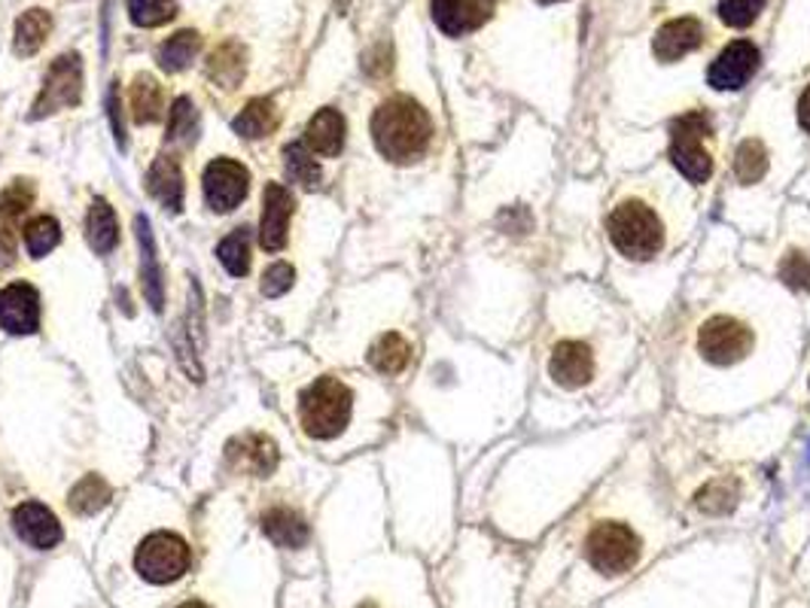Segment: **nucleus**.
Returning a JSON list of instances; mask_svg holds the SVG:
<instances>
[{
    "mask_svg": "<svg viewBox=\"0 0 810 608\" xmlns=\"http://www.w3.org/2000/svg\"><path fill=\"white\" fill-rule=\"evenodd\" d=\"M207 76L219 85V89H235L244 76V52L235 43H223V47L207 61Z\"/></svg>",
    "mask_w": 810,
    "mask_h": 608,
    "instance_id": "obj_29",
    "label": "nucleus"
},
{
    "mask_svg": "<svg viewBox=\"0 0 810 608\" xmlns=\"http://www.w3.org/2000/svg\"><path fill=\"white\" fill-rule=\"evenodd\" d=\"M198 49H202V37L195 34V31H177V34L168 37V40L158 47L156 59L158 64H162V71L181 73L183 68L193 64V59L198 55Z\"/></svg>",
    "mask_w": 810,
    "mask_h": 608,
    "instance_id": "obj_27",
    "label": "nucleus"
},
{
    "mask_svg": "<svg viewBox=\"0 0 810 608\" xmlns=\"http://www.w3.org/2000/svg\"><path fill=\"white\" fill-rule=\"evenodd\" d=\"M85 238H89V247L101 253V256H107L120 244V223H116V214H113V207L104 198H95L92 207H89Z\"/></svg>",
    "mask_w": 810,
    "mask_h": 608,
    "instance_id": "obj_21",
    "label": "nucleus"
},
{
    "mask_svg": "<svg viewBox=\"0 0 810 608\" xmlns=\"http://www.w3.org/2000/svg\"><path fill=\"white\" fill-rule=\"evenodd\" d=\"M12 529H16V536L22 538L24 545H31L37 550L55 548L61 542L59 517L40 502H22L12 512Z\"/></svg>",
    "mask_w": 810,
    "mask_h": 608,
    "instance_id": "obj_15",
    "label": "nucleus"
},
{
    "mask_svg": "<svg viewBox=\"0 0 810 608\" xmlns=\"http://www.w3.org/2000/svg\"><path fill=\"white\" fill-rule=\"evenodd\" d=\"M716 153H719V134H716V122L710 120V113L691 110L670 125L667 155L679 174L691 179L695 186H704L714 177Z\"/></svg>",
    "mask_w": 810,
    "mask_h": 608,
    "instance_id": "obj_4",
    "label": "nucleus"
},
{
    "mask_svg": "<svg viewBox=\"0 0 810 608\" xmlns=\"http://www.w3.org/2000/svg\"><path fill=\"white\" fill-rule=\"evenodd\" d=\"M263 533L278 548H303L308 542V524L290 508H271L263 514Z\"/></svg>",
    "mask_w": 810,
    "mask_h": 608,
    "instance_id": "obj_22",
    "label": "nucleus"
},
{
    "mask_svg": "<svg viewBox=\"0 0 810 608\" xmlns=\"http://www.w3.org/2000/svg\"><path fill=\"white\" fill-rule=\"evenodd\" d=\"M61 240V226L52 219V216H37L24 226V250L31 259H43L47 253H52L59 247Z\"/></svg>",
    "mask_w": 810,
    "mask_h": 608,
    "instance_id": "obj_31",
    "label": "nucleus"
},
{
    "mask_svg": "<svg viewBox=\"0 0 810 608\" xmlns=\"http://www.w3.org/2000/svg\"><path fill=\"white\" fill-rule=\"evenodd\" d=\"M189 560H193V554L181 536L153 533L141 542V548L134 554V569L150 585H168L189 569Z\"/></svg>",
    "mask_w": 810,
    "mask_h": 608,
    "instance_id": "obj_7",
    "label": "nucleus"
},
{
    "mask_svg": "<svg viewBox=\"0 0 810 608\" xmlns=\"http://www.w3.org/2000/svg\"><path fill=\"white\" fill-rule=\"evenodd\" d=\"M372 141L385 158L397 165H409L427 153V146L433 141V122L418 101L397 95L376 110Z\"/></svg>",
    "mask_w": 810,
    "mask_h": 608,
    "instance_id": "obj_2",
    "label": "nucleus"
},
{
    "mask_svg": "<svg viewBox=\"0 0 810 608\" xmlns=\"http://www.w3.org/2000/svg\"><path fill=\"white\" fill-rule=\"evenodd\" d=\"M80 95H83V64H80V55L71 52V55H61V59L52 61L31 116L43 120V116L59 113V110L73 107V104H80Z\"/></svg>",
    "mask_w": 810,
    "mask_h": 608,
    "instance_id": "obj_8",
    "label": "nucleus"
},
{
    "mask_svg": "<svg viewBox=\"0 0 810 608\" xmlns=\"http://www.w3.org/2000/svg\"><path fill=\"white\" fill-rule=\"evenodd\" d=\"M411 362V344L400 332L378 334V341L369 347V365L381 374H400Z\"/></svg>",
    "mask_w": 810,
    "mask_h": 608,
    "instance_id": "obj_24",
    "label": "nucleus"
},
{
    "mask_svg": "<svg viewBox=\"0 0 810 608\" xmlns=\"http://www.w3.org/2000/svg\"><path fill=\"white\" fill-rule=\"evenodd\" d=\"M49 28H52V19H49L47 10H28L22 12V19L16 22V55L22 59H31L37 49L47 43Z\"/></svg>",
    "mask_w": 810,
    "mask_h": 608,
    "instance_id": "obj_26",
    "label": "nucleus"
},
{
    "mask_svg": "<svg viewBox=\"0 0 810 608\" xmlns=\"http://www.w3.org/2000/svg\"><path fill=\"white\" fill-rule=\"evenodd\" d=\"M195 134H198V113H195V104L186 95H181L174 104H171L168 113V141L171 144H193Z\"/></svg>",
    "mask_w": 810,
    "mask_h": 608,
    "instance_id": "obj_33",
    "label": "nucleus"
},
{
    "mask_svg": "<svg viewBox=\"0 0 810 608\" xmlns=\"http://www.w3.org/2000/svg\"><path fill=\"white\" fill-rule=\"evenodd\" d=\"M0 329L10 334H34L40 329V296L31 284L0 289Z\"/></svg>",
    "mask_w": 810,
    "mask_h": 608,
    "instance_id": "obj_12",
    "label": "nucleus"
},
{
    "mask_svg": "<svg viewBox=\"0 0 810 608\" xmlns=\"http://www.w3.org/2000/svg\"><path fill=\"white\" fill-rule=\"evenodd\" d=\"M738 496H740V487L735 477L728 475H719L714 481H707L698 493H695V508L704 514H710V517H719V514H728L738 508Z\"/></svg>",
    "mask_w": 810,
    "mask_h": 608,
    "instance_id": "obj_25",
    "label": "nucleus"
},
{
    "mask_svg": "<svg viewBox=\"0 0 810 608\" xmlns=\"http://www.w3.org/2000/svg\"><path fill=\"white\" fill-rule=\"evenodd\" d=\"M606 238L628 262H653L679 244L677 207H670L665 189L640 183L625 186L606 210Z\"/></svg>",
    "mask_w": 810,
    "mask_h": 608,
    "instance_id": "obj_1",
    "label": "nucleus"
},
{
    "mask_svg": "<svg viewBox=\"0 0 810 608\" xmlns=\"http://www.w3.org/2000/svg\"><path fill=\"white\" fill-rule=\"evenodd\" d=\"M496 10V0H433V19L448 37L479 31Z\"/></svg>",
    "mask_w": 810,
    "mask_h": 608,
    "instance_id": "obj_13",
    "label": "nucleus"
},
{
    "mask_svg": "<svg viewBox=\"0 0 810 608\" xmlns=\"http://www.w3.org/2000/svg\"><path fill=\"white\" fill-rule=\"evenodd\" d=\"M363 608H376V606H363Z\"/></svg>",
    "mask_w": 810,
    "mask_h": 608,
    "instance_id": "obj_41",
    "label": "nucleus"
},
{
    "mask_svg": "<svg viewBox=\"0 0 810 608\" xmlns=\"http://www.w3.org/2000/svg\"><path fill=\"white\" fill-rule=\"evenodd\" d=\"M137 228V244H141V284H144V299L150 308L162 310L165 308V280H162V265L156 256V238H153V228L146 216L134 219Z\"/></svg>",
    "mask_w": 810,
    "mask_h": 608,
    "instance_id": "obj_18",
    "label": "nucleus"
},
{
    "mask_svg": "<svg viewBox=\"0 0 810 608\" xmlns=\"http://www.w3.org/2000/svg\"><path fill=\"white\" fill-rule=\"evenodd\" d=\"M759 61H762V52H759V47L752 40H731L716 55L714 64L707 68V83L716 92H738L756 76Z\"/></svg>",
    "mask_w": 810,
    "mask_h": 608,
    "instance_id": "obj_10",
    "label": "nucleus"
},
{
    "mask_svg": "<svg viewBox=\"0 0 810 608\" xmlns=\"http://www.w3.org/2000/svg\"><path fill=\"white\" fill-rule=\"evenodd\" d=\"M582 550H585V560H588L594 573L604 575V578H616V575L630 573L640 563L643 538L625 521L604 517V521L592 524V529L585 533Z\"/></svg>",
    "mask_w": 810,
    "mask_h": 608,
    "instance_id": "obj_5",
    "label": "nucleus"
},
{
    "mask_svg": "<svg viewBox=\"0 0 810 608\" xmlns=\"http://www.w3.org/2000/svg\"><path fill=\"white\" fill-rule=\"evenodd\" d=\"M799 122H801V128L810 134V85L801 92L799 97Z\"/></svg>",
    "mask_w": 810,
    "mask_h": 608,
    "instance_id": "obj_38",
    "label": "nucleus"
},
{
    "mask_svg": "<svg viewBox=\"0 0 810 608\" xmlns=\"http://www.w3.org/2000/svg\"><path fill=\"white\" fill-rule=\"evenodd\" d=\"M293 277H296L293 265L287 262L268 265L266 271H263V296H268V299H280L284 292H290Z\"/></svg>",
    "mask_w": 810,
    "mask_h": 608,
    "instance_id": "obj_37",
    "label": "nucleus"
},
{
    "mask_svg": "<svg viewBox=\"0 0 810 608\" xmlns=\"http://www.w3.org/2000/svg\"><path fill=\"white\" fill-rule=\"evenodd\" d=\"M293 219V195L280 183H268L263 192V216H259V244L263 250L278 253L287 247Z\"/></svg>",
    "mask_w": 810,
    "mask_h": 608,
    "instance_id": "obj_11",
    "label": "nucleus"
},
{
    "mask_svg": "<svg viewBox=\"0 0 810 608\" xmlns=\"http://www.w3.org/2000/svg\"><path fill=\"white\" fill-rule=\"evenodd\" d=\"M146 192L156 198L165 210L171 214H181L183 210V174L181 165L168 158V155H158L156 162L146 171Z\"/></svg>",
    "mask_w": 810,
    "mask_h": 608,
    "instance_id": "obj_19",
    "label": "nucleus"
},
{
    "mask_svg": "<svg viewBox=\"0 0 810 608\" xmlns=\"http://www.w3.org/2000/svg\"><path fill=\"white\" fill-rule=\"evenodd\" d=\"M756 350V329L738 310L716 308L691 329V353L707 369H738Z\"/></svg>",
    "mask_w": 810,
    "mask_h": 608,
    "instance_id": "obj_3",
    "label": "nucleus"
},
{
    "mask_svg": "<svg viewBox=\"0 0 810 608\" xmlns=\"http://www.w3.org/2000/svg\"><path fill=\"white\" fill-rule=\"evenodd\" d=\"M278 107H275V101H268V97H254L247 107L235 116L232 122V128L235 134H242L247 141H259V137H268V134L278 128Z\"/></svg>",
    "mask_w": 810,
    "mask_h": 608,
    "instance_id": "obj_23",
    "label": "nucleus"
},
{
    "mask_svg": "<svg viewBox=\"0 0 810 608\" xmlns=\"http://www.w3.org/2000/svg\"><path fill=\"white\" fill-rule=\"evenodd\" d=\"M177 16L174 0H129V19L137 28H158Z\"/></svg>",
    "mask_w": 810,
    "mask_h": 608,
    "instance_id": "obj_35",
    "label": "nucleus"
},
{
    "mask_svg": "<svg viewBox=\"0 0 810 608\" xmlns=\"http://www.w3.org/2000/svg\"><path fill=\"white\" fill-rule=\"evenodd\" d=\"M129 101H132V113L137 122H156L162 120V107H165V95H162V85L150 76V73H141L134 76L132 92H129Z\"/></svg>",
    "mask_w": 810,
    "mask_h": 608,
    "instance_id": "obj_28",
    "label": "nucleus"
},
{
    "mask_svg": "<svg viewBox=\"0 0 810 608\" xmlns=\"http://www.w3.org/2000/svg\"><path fill=\"white\" fill-rule=\"evenodd\" d=\"M177 608H211V606H205V602H183V606Z\"/></svg>",
    "mask_w": 810,
    "mask_h": 608,
    "instance_id": "obj_39",
    "label": "nucleus"
},
{
    "mask_svg": "<svg viewBox=\"0 0 810 608\" xmlns=\"http://www.w3.org/2000/svg\"><path fill=\"white\" fill-rule=\"evenodd\" d=\"M762 10L765 0H719V19L728 28H750Z\"/></svg>",
    "mask_w": 810,
    "mask_h": 608,
    "instance_id": "obj_36",
    "label": "nucleus"
},
{
    "mask_svg": "<svg viewBox=\"0 0 810 608\" xmlns=\"http://www.w3.org/2000/svg\"><path fill=\"white\" fill-rule=\"evenodd\" d=\"M704 43V24L695 19V16H679V19H670L665 22L658 31H655L653 40V52L658 55V61H674L686 59L691 52H698Z\"/></svg>",
    "mask_w": 810,
    "mask_h": 608,
    "instance_id": "obj_14",
    "label": "nucleus"
},
{
    "mask_svg": "<svg viewBox=\"0 0 810 608\" xmlns=\"http://www.w3.org/2000/svg\"><path fill=\"white\" fill-rule=\"evenodd\" d=\"M540 3H557V0H540Z\"/></svg>",
    "mask_w": 810,
    "mask_h": 608,
    "instance_id": "obj_40",
    "label": "nucleus"
},
{
    "mask_svg": "<svg viewBox=\"0 0 810 608\" xmlns=\"http://www.w3.org/2000/svg\"><path fill=\"white\" fill-rule=\"evenodd\" d=\"M34 202V189L28 179H16L0 192V265L12 262L16 253V223Z\"/></svg>",
    "mask_w": 810,
    "mask_h": 608,
    "instance_id": "obj_17",
    "label": "nucleus"
},
{
    "mask_svg": "<svg viewBox=\"0 0 810 608\" xmlns=\"http://www.w3.org/2000/svg\"><path fill=\"white\" fill-rule=\"evenodd\" d=\"M110 502V487L104 477L85 475L76 487L71 490V508L76 514H98Z\"/></svg>",
    "mask_w": 810,
    "mask_h": 608,
    "instance_id": "obj_34",
    "label": "nucleus"
},
{
    "mask_svg": "<svg viewBox=\"0 0 810 608\" xmlns=\"http://www.w3.org/2000/svg\"><path fill=\"white\" fill-rule=\"evenodd\" d=\"M305 146L317 155H332L341 153V146H345V116H341L339 110H320L315 113V120L308 122V128H305Z\"/></svg>",
    "mask_w": 810,
    "mask_h": 608,
    "instance_id": "obj_20",
    "label": "nucleus"
},
{
    "mask_svg": "<svg viewBox=\"0 0 810 608\" xmlns=\"http://www.w3.org/2000/svg\"><path fill=\"white\" fill-rule=\"evenodd\" d=\"M226 460L232 468H238L244 475L268 477L278 468V444L271 442L268 435H242L235 442L226 444Z\"/></svg>",
    "mask_w": 810,
    "mask_h": 608,
    "instance_id": "obj_16",
    "label": "nucleus"
},
{
    "mask_svg": "<svg viewBox=\"0 0 810 608\" xmlns=\"http://www.w3.org/2000/svg\"><path fill=\"white\" fill-rule=\"evenodd\" d=\"M284 167H287L293 183H299V186L311 189L320 183V165L315 162V153L305 146V141H293V144L284 146Z\"/></svg>",
    "mask_w": 810,
    "mask_h": 608,
    "instance_id": "obj_30",
    "label": "nucleus"
},
{
    "mask_svg": "<svg viewBox=\"0 0 810 608\" xmlns=\"http://www.w3.org/2000/svg\"><path fill=\"white\" fill-rule=\"evenodd\" d=\"M202 189H205V202L211 210L229 214V210H235V207L247 198V189H250V171H247L242 162L214 158V162L205 167Z\"/></svg>",
    "mask_w": 810,
    "mask_h": 608,
    "instance_id": "obj_9",
    "label": "nucleus"
},
{
    "mask_svg": "<svg viewBox=\"0 0 810 608\" xmlns=\"http://www.w3.org/2000/svg\"><path fill=\"white\" fill-rule=\"evenodd\" d=\"M353 393L339 378H317L299 399V420L311 439L329 442L351 423Z\"/></svg>",
    "mask_w": 810,
    "mask_h": 608,
    "instance_id": "obj_6",
    "label": "nucleus"
},
{
    "mask_svg": "<svg viewBox=\"0 0 810 608\" xmlns=\"http://www.w3.org/2000/svg\"><path fill=\"white\" fill-rule=\"evenodd\" d=\"M217 256L232 277L247 275L250 271V235H247V228H235L229 238L219 240Z\"/></svg>",
    "mask_w": 810,
    "mask_h": 608,
    "instance_id": "obj_32",
    "label": "nucleus"
}]
</instances>
